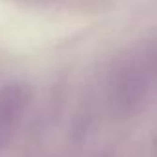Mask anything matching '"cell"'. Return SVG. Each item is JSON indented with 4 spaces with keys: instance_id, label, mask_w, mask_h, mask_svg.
Wrapping results in <instances>:
<instances>
[{
    "instance_id": "obj_1",
    "label": "cell",
    "mask_w": 157,
    "mask_h": 157,
    "mask_svg": "<svg viewBox=\"0 0 157 157\" xmlns=\"http://www.w3.org/2000/svg\"><path fill=\"white\" fill-rule=\"evenodd\" d=\"M30 105V91L21 83L0 87V151L17 133L26 109Z\"/></svg>"
}]
</instances>
